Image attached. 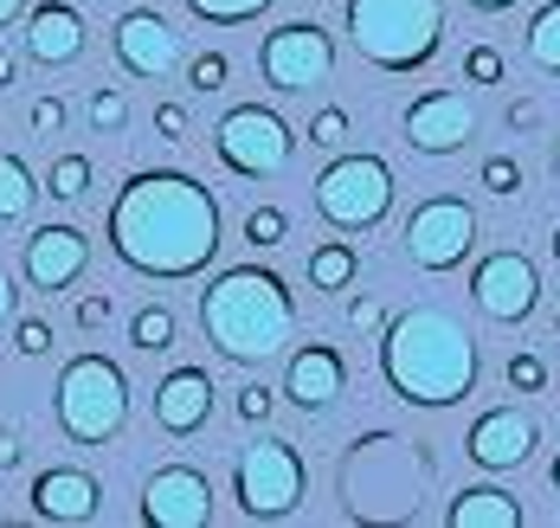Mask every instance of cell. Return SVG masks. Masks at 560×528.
<instances>
[{"label": "cell", "instance_id": "2", "mask_svg": "<svg viewBox=\"0 0 560 528\" xmlns=\"http://www.w3.org/2000/svg\"><path fill=\"white\" fill-rule=\"evenodd\" d=\"M381 374H387L399 407L445 412V407H464L477 394L483 354H477V336L451 309L412 303V309L387 316V329H381Z\"/></svg>", "mask_w": 560, "mask_h": 528}, {"label": "cell", "instance_id": "41", "mask_svg": "<svg viewBox=\"0 0 560 528\" xmlns=\"http://www.w3.org/2000/svg\"><path fill=\"white\" fill-rule=\"evenodd\" d=\"M65 117H71V104H65V97H39V104H33V136H65Z\"/></svg>", "mask_w": 560, "mask_h": 528}, {"label": "cell", "instance_id": "6", "mask_svg": "<svg viewBox=\"0 0 560 528\" xmlns=\"http://www.w3.org/2000/svg\"><path fill=\"white\" fill-rule=\"evenodd\" d=\"M129 412H136V387H129L122 361L84 349V354H71V361L58 367L52 419H58V432H65L78 451H97V445L122 438Z\"/></svg>", "mask_w": 560, "mask_h": 528}, {"label": "cell", "instance_id": "7", "mask_svg": "<svg viewBox=\"0 0 560 528\" xmlns=\"http://www.w3.org/2000/svg\"><path fill=\"white\" fill-rule=\"evenodd\" d=\"M303 496H310V465L283 432H258L232 458V503L245 523H290L303 516Z\"/></svg>", "mask_w": 560, "mask_h": 528}, {"label": "cell", "instance_id": "11", "mask_svg": "<svg viewBox=\"0 0 560 528\" xmlns=\"http://www.w3.org/2000/svg\"><path fill=\"white\" fill-rule=\"evenodd\" d=\"M477 251V207L464 193H432L406 213V258L419 271H457Z\"/></svg>", "mask_w": 560, "mask_h": 528}, {"label": "cell", "instance_id": "28", "mask_svg": "<svg viewBox=\"0 0 560 528\" xmlns=\"http://www.w3.org/2000/svg\"><path fill=\"white\" fill-rule=\"evenodd\" d=\"M180 7H187V13H194V20H200V26H245V20H265V13H271V7H278V0H180Z\"/></svg>", "mask_w": 560, "mask_h": 528}, {"label": "cell", "instance_id": "36", "mask_svg": "<svg viewBox=\"0 0 560 528\" xmlns=\"http://www.w3.org/2000/svg\"><path fill=\"white\" fill-rule=\"evenodd\" d=\"M283 394H271V387H258V380H245L238 394H232V412H238V425H265L271 412H278Z\"/></svg>", "mask_w": 560, "mask_h": 528}, {"label": "cell", "instance_id": "52", "mask_svg": "<svg viewBox=\"0 0 560 528\" xmlns=\"http://www.w3.org/2000/svg\"><path fill=\"white\" fill-rule=\"evenodd\" d=\"M555 412H560V400H555Z\"/></svg>", "mask_w": 560, "mask_h": 528}, {"label": "cell", "instance_id": "18", "mask_svg": "<svg viewBox=\"0 0 560 528\" xmlns=\"http://www.w3.org/2000/svg\"><path fill=\"white\" fill-rule=\"evenodd\" d=\"M283 407L296 412H329L348 394V354L336 342H303V349L283 361Z\"/></svg>", "mask_w": 560, "mask_h": 528}, {"label": "cell", "instance_id": "39", "mask_svg": "<svg viewBox=\"0 0 560 528\" xmlns=\"http://www.w3.org/2000/svg\"><path fill=\"white\" fill-rule=\"evenodd\" d=\"M110 316H116L110 291H84L78 303H71V322H78L84 336H97V329H110Z\"/></svg>", "mask_w": 560, "mask_h": 528}, {"label": "cell", "instance_id": "43", "mask_svg": "<svg viewBox=\"0 0 560 528\" xmlns=\"http://www.w3.org/2000/svg\"><path fill=\"white\" fill-rule=\"evenodd\" d=\"M13 316H20V291H13V278L0 271V329H13Z\"/></svg>", "mask_w": 560, "mask_h": 528}, {"label": "cell", "instance_id": "33", "mask_svg": "<svg viewBox=\"0 0 560 528\" xmlns=\"http://www.w3.org/2000/svg\"><path fill=\"white\" fill-rule=\"evenodd\" d=\"M225 78H232V59H225V52H213V46H200V52L187 59V84H194V97H213V91H225Z\"/></svg>", "mask_w": 560, "mask_h": 528}, {"label": "cell", "instance_id": "30", "mask_svg": "<svg viewBox=\"0 0 560 528\" xmlns=\"http://www.w3.org/2000/svg\"><path fill=\"white\" fill-rule=\"evenodd\" d=\"M84 117L97 136H116V129H129V97L116 91V84H97L91 97H84Z\"/></svg>", "mask_w": 560, "mask_h": 528}, {"label": "cell", "instance_id": "37", "mask_svg": "<svg viewBox=\"0 0 560 528\" xmlns=\"http://www.w3.org/2000/svg\"><path fill=\"white\" fill-rule=\"evenodd\" d=\"M149 122H155V136H162V142H194V117H187V104H180V97H162V104L149 110Z\"/></svg>", "mask_w": 560, "mask_h": 528}, {"label": "cell", "instance_id": "51", "mask_svg": "<svg viewBox=\"0 0 560 528\" xmlns=\"http://www.w3.org/2000/svg\"><path fill=\"white\" fill-rule=\"evenodd\" d=\"M555 342H560V309H555Z\"/></svg>", "mask_w": 560, "mask_h": 528}, {"label": "cell", "instance_id": "23", "mask_svg": "<svg viewBox=\"0 0 560 528\" xmlns=\"http://www.w3.org/2000/svg\"><path fill=\"white\" fill-rule=\"evenodd\" d=\"M303 278H310V291H354V278H361V251L348 245V238H323V245H310V258H303Z\"/></svg>", "mask_w": 560, "mask_h": 528}, {"label": "cell", "instance_id": "9", "mask_svg": "<svg viewBox=\"0 0 560 528\" xmlns=\"http://www.w3.org/2000/svg\"><path fill=\"white\" fill-rule=\"evenodd\" d=\"M213 155H220L225 175L238 180H278L296 155V129L271 104H232L213 122Z\"/></svg>", "mask_w": 560, "mask_h": 528}, {"label": "cell", "instance_id": "4", "mask_svg": "<svg viewBox=\"0 0 560 528\" xmlns=\"http://www.w3.org/2000/svg\"><path fill=\"white\" fill-rule=\"evenodd\" d=\"M419 496H432V458L412 438L368 432L341 458V516L354 523H412Z\"/></svg>", "mask_w": 560, "mask_h": 528}, {"label": "cell", "instance_id": "45", "mask_svg": "<svg viewBox=\"0 0 560 528\" xmlns=\"http://www.w3.org/2000/svg\"><path fill=\"white\" fill-rule=\"evenodd\" d=\"M13 20H26V0H0V33H7Z\"/></svg>", "mask_w": 560, "mask_h": 528}, {"label": "cell", "instance_id": "32", "mask_svg": "<svg viewBox=\"0 0 560 528\" xmlns=\"http://www.w3.org/2000/svg\"><path fill=\"white\" fill-rule=\"evenodd\" d=\"M503 380H509V394H548V361L535 349H515L503 361Z\"/></svg>", "mask_w": 560, "mask_h": 528}, {"label": "cell", "instance_id": "17", "mask_svg": "<svg viewBox=\"0 0 560 528\" xmlns=\"http://www.w3.org/2000/svg\"><path fill=\"white\" fill-rule=\"evenodd\" d=\"M535 445H541V425L528 419L522 407H490L470 419V432H464V458L477 470H522L535 458Z\"/></svg>", "mask_w": 560, "mask_h": 528}, {"label": "cell", "instance_id": "8", "mask_svg": "<svg viewBox=\"0 0 560 528\" xmlns=\"http://www.w3.org/2000/svg\"><path fill=\"white\" fill-rule=\"evenodd\" d=\"M310 200H316V213H323L329 233H348V238L374 233V226L393 213L387 155H374V149H341V155H329V168L316 175Z\"/></svg>", "mask_w": 560, "mask_h": 528}, {"label": "cell", "instance_id": "5", "mask_svg": "<svg viewBox=\"0 0 560 528\" xmlns=\"http://www.w3.org/2000/svg\"><path fill=\"white\" fill-rule=\"evenodd\" d=\"M348 46L374 71L412 78L445 46V0H348Z\"/></svg>", "mask_w": 560, "mask_h": 528}, {"label": "cell", "instance_id": "38", "mask_svg": "<svg viewBox=\"0 0 560 528\" xmlns=\"http://www.w3.org/2000/svg\"><path fill=\"white\" fill-rule=\"evenodd\" d=\"M464 84H503V52L497 46H464Z\"/></svg>", "mask_w": 560, "mask_h": 528}, {"label": "cell", "instance_id": "19", "mask_svg": "<svg viewBox=\"0 0 560 528\" xmlns=\"http://www.w3.org/2000/svg\"><path fill=\"white\" fill-rule=\"evenodd\" d=\"M84 46H91V26H84V13H78L71 0H39V7H26L20 52L39 64V71H65V64H78L84 59Z\"/></svg>", "mask_w": 560, "mask_h": 528}, {"label": "cell", "instance_id": "47", "mask_svg": "<svg viewBox=\"0 0 560 528\" xmlns=\"http://www.w3.org/2000/svg\"><path fill=\"white\" fill-rule=\"evenodd\" d=\"M464 7H477V13H509V7H522V0H464Z\"/></svg>", "mask_w": 560, "mask_h": 528}, {"label": "cell", "instance_id": "3", "mask_svg": "<svg viewBox=\"0 0 560 528\" xmlns=\"http://www.w3.org/2000/svg\"><path fill=\"white\" fill-rule=\"evenodd\" d=\"M200 329L220 361L265 367L296 336V296L271 265H232L200 291Z\"/></svg>", "mask_w": 560, "mask_h": 528}, {"label": "cell", "instance_id": "10", "mask_svg": "<svg viewBox=\"0 0 560 528\" xmlns=\"http://www.w3.org/2000/svg\"><path fill=\"white\" fill-rule=\"evenodd\" d=\"M336 33L323 20H278L265 39H258V78L278 91V97H310L336 78Z\"/></svg>", "mask_w": 560, "mask_h": 528}, {"label": "cell", "instance_id": "49", "mask_svg": "<svg viewBox=\"0 0 560 528\" xmlns=\"http://www.w3.org/2000/svg\"><path fill=\"white\" fill-rule=\"evenodd\" d=\"M548 245H555V265H560V226H555V238H548Z\"/></svg>", "mask_w": 560, "mask_h": 528}, {"label": "cell", "instance_id": "40", "mask_svg": "<svg viewBox=\"0 0 560 528\" xmlns=\"http://www.w3.org/2000/svg\"><path fill=\"white\" fill-rule=\"evenodd\" d=\"M348 329H354V336H381V329H387V309H381V296H348Z\"/></svg>", "mask_w": 560, "mask_h": 528}, {"label": "cell", "instance_id": "27", "mask_svg": "<svg viewBox=\"0 0 560 528\" xmlns=\"http://www.w3.org/2000/svg\"><path fill=\"white\" fill-rule=\"evenodd\" d=\"M91 175H97V168H91V155L65 149V155H58L52 168H46V193H52L58 207H78V200L91 193Z\"/></svg>", "mask_w": 560, "mask_h": 528}, {"label": "cell", "instance_id": "44", "mask_svg": "<svg viewBox=\"0 0 560 528\" xmlns=\"http://www.w3.org/2000/svg\"><path fill=\"white\" fill-rule=\"evenodd\" d=\"M509 122H515V129H541V104L515 97V104H509Z\"/></svg>", "mask_w": 560, "mask_h": 528}, {"label": "cell", "instance_id": "42", "mask_svg": "<svg viewBox=\"0 0 560 528\" xmlns=\"http://www.w3.org/2000/svg\"><path fill=\"white\" fill-rule=\"evenodd\" d=\"M20 458H26L20 432H13V425H0V470H20Z\"/></svg>", "mask_w": 560, "mask_h": 528}, {"label": "cell", "instance_id": "34", "mask_svg": "<svg viewBox=\"0 0 560 528\" xmlns=\"http://www.w3.org/2000/svg\"><path fill=\"white\" fill-rule=\"evenodd\" d=\"M52 322L46 316H13V354H26V361H46L52 354Z\"/></svg>", "mask_w": 560, "mask_h": 528}, {"label": "cell", "instance_id": "50", "mask_svg": "<svg viewBox=\"0 0 560 528\" xmlns=\"http://www.w3.org/2000/svg\"><path fill=\"white\" fill-rule=\"evenodd\" d=\"M555 180H560V142H555Z\"/></svg>", "mask_w": 560, "mask_h": 528}, {"label": "cell", "instance_id": "13", "mask_svg": "<svg viewBox=\"0 0 560 528\" xmlns=\"http://www.w3.org/2000/svg\"><path fill=\"white\" fill-rule=\"evenodd\" d=\"M399 136H406L412 155H457L477 136V104L464 91H419L399 110Z\"/></svg>", "mask_w": 560, "mask_h": 528}, {"label": "cell", "instance_id": "24", "mask_svg": "<svg viewBox=\"0 0 560 528\" xmlns=\"http://www.w3.org/2000/svg\"><path fill=\"white\" fill-rule=\"evenodd\" d=\"M39 193H46V187L33 180V168H26V162H20L13 149H0V226H13V220H26Z\"/></svg>", "mask_w": 560, "mask_h": 528}, {"label": "cell", "instance_id": "25", "mask_svg": "<svg viewBox=\"0 0 560 528\" xmlns=\"http://www.w3.org/2000/svg\"><path fill=\"white\" fill-rule=\"evenodd\" d=\"M174 336H180V316H174L168 303H142L129 316V349L136 354H168Z\"/></svg>", "mask_w": 560, "mask_h": 528}, {"label": "cell", "instance_id": "29", "mask_svg": "<svg viewBox=\"0 0 560 528\" xmlns=\"http://www.w3.org/2000/svg\"><path fill=\"white\" fill-rule=\"evenodd\" d=\"M348 136H354V122H348V110H341V104H323L316 117L303 122V142H310V149H329V155H341V149H348Z\"/></svg>", "mask_w": 560, "mask_h": 528}, {"label": "cell", "instance_id": "15", "mask_svg": "<svg viewBox=\"0 0 560 528\" xmlns=\"http://www.w3.org/2000/svg\"><path fill=\"white\" fill-rule=\"evenodd\" d=\"M110 52L116 64L129 71V78H168L174 64H180V33H174L168 13H155V7H129L122 20H116L110 33Z\"/></svg>", "mask_w": 560, "mask_h": 528}, {"label": "cell", "instance_id": "20", "mask_svg": "<svg viewBox=\"0 0 560 528\" xmlns=\"http://www.w3.org/2000/svg\"><path fill=\"white\" fill-rule=\"evenodd\" d=\"M26 503L39 523H97L104 516V483L78 465H46L26 483Z\"/></svg>", "mask_w": 560, "mask_h": 528}, {"label": "cell", "instance_id": "31", "mask_svg": "<svg viewBox=\"0 0 560 528\" xmlns=\"http://www.w3.org/2000/svg\"><path fill=\"white\" fill-rule=\"evenodd\" d=\"M283 238H290V213H283V207H271V200H265V207H252V213H245V245L278 251Z\"/></svg>", "mask_w": 560, "mask_h": 528}, {"label": "cell", "instance_id": "16", "mask_svg": "<svg viewBox=\"0 0 560 528\" xmlns=\"http://www.w3.org/2000/svg\"><path fill=\"white\" fill-rule=\"evenodd\" d=\"M84 265H91V233H78V226H39L20 238V278L39 296L71 291L84 278Z\"/></svg>", "mask_w": 560, "mask_h": 528}, {"label": "cell", "instance_id": "35", "mask_svg": "<svg viewBox=\"0 0 560 528\" xmlns=\"http://www.w3.org/2000/svg\"><path fill=\"white\" fill-rule=\"evenodd\" d=\"M477 187L497 193V200H515V193H522V162H515V155H490V162L477 168Z\"/></svg>", "mask_w": 560, "mask_h": 528}, {"label": "cell", "instance_id": "46", "mask_svg": "<svg viewBox=\"0 0 560 528\" xmlns=\"http://www.w3.org/2000/svg\"><path fill=\"white\" fill-rule=\"evenodd\" d=\"M13 78H20V59H13V52H7V46H0V91H7V84H13Z\"/></svg>", "mask_w": 560, "mask_h": 528}, {"label": "cell", "instance_id": "14", "mask_svg": "<svg viewBox=\"0 0 560 528\" xmlns=\"http://www.w3.org/2000/svg\"><path fill=\"white\" fill-rule=\"evenodd\" d=\"M142 523L149 528H207L213 523V483L194 465H155L142 477Z\"/></svg>", "mask_w": 560, "mask_h": 528}, {"label": "cell", "instance_id": "26", "mask_svg": "<svg viewBox=\"0 0 560 528\" xmlns=\"http://www.w3.org/2000/svg\"><path fill=\"white\" fill-rule=\"evenodd\" d=\"M522 46H528V59H535V71H548V78H560V0H548V7H535V20H528Z\"/></svg>", "mask_w": 560, "mask_h": 528}, {"label": "cell", "instance_id": "1", "mask_svg": "<svg viewBox=\"0 0 560 528\" xmlns=\"http://www.w3.org/2000/svg\"><path fill=\"white\" fill-rule=\"evenodd\" d=\"M104 238H110L116 265H129L136 278L187 284L213 271L225 245L220 193L187 168H136L104 213Z\"/></svg>", "mask_w": 560, "mask_h": 528}, {"label": "cell", "instance_id": "22", "mask_svg": "<svg viewBox=\"0 0 560 528\" xmlns=\"http://www.w3.org/2000/svg\"><path fill=\"white\" fill-rule=\"evenodd\" d=\"M445 523L451 528H522L528 509H522V496L503 490V483H464L445 503Z\"/></svg>", "mask_w": 560, "mask_h": 528}, {"label": "cell", "instance_id": "21", "mask_svg": "<svg viewBox=\"0 0 560 528\" xmlns=\"http://www.w3.org/2000/svg\"><path fill=\"white\" fill-rule=\"evenodd\" d=\"M149 419L168 432V438H194L207 419H213V374L207 367H168L149 394Z\"/></svg>", "mask_w": 560, "mask_h": 528}, {"label": "cell", "instance_id": "48", "mask_svg": "<svg viewBox=\"0 0 560 528\" xmlns=\"http://www.w3.org/2000/svg\"><path fill=\"white\" fill-rule=\"evenodd\" d=\"M548 483H555V490H560V451H555V465H548Z\"/></svg>", "mask_w": 560, "mask_h": 528}, {"label": "cell", "instance_id": "12", "mask_svg": "<svg viewBox=\"0 0 560 528\" xmlns=\"http://www.w3.org/2000/svg\"><path fill=\"white\" fill-rule=\"evenodd\" d=\"M470 303H477V316H490V322H503V329H522V322L541 309V271H535V258L515 251V245L477 258V271H470Z\"/></svg>", "mask_w": 560, "mask_h": 528}]
</instances>
